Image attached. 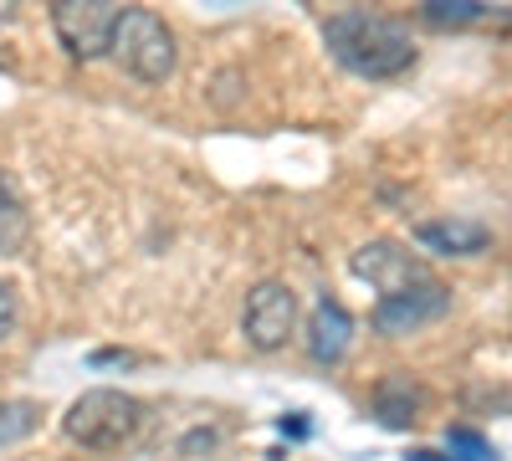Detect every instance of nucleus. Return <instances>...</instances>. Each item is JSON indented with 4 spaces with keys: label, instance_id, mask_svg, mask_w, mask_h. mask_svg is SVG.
Returning a JSON list of instances; mask_svg holds the SVG:
<instances>
[{
    "label": "nucleus",
    "instance_id": "1",
    "mask_svg": "<svg viewBox=\"0 0 512 461\" xmlns=\"http://www.w3.org/2000/svg\"><path fill=\"white\" fill-rule=\"evenodd\" d=\"M323 41L338 67H349L354 77L369 82H390L400 72L415 67V41L395 16H379V11H338L323 26Z\"/></svg>",
    "mask_w": 512,
    "mask_h": 461
},
{
    "label": "nucleus",
    "instance_id": "7",
    "mask_svg": "<svg viewBox=\"0 0 512 461\" xmlns=\"http://www.w3.org/2000/svg\"><path fill=\"white\" fill-rule=\"evenodd\" d=\"M354 272L379 287V298H395V292H410V287H420V282H431L425 262H415L410 251L395 246V241H369V246H359V251H354Z\"/></svg>",
    "mask_w": 512,
    "mask_h": 461
},
{
    "label": "nucleus",
    "instance_id": "8",
    "mask_svg": "<svg viewBox=\"0 0 512 461\" xmlns=\"http://www.w3.org/2000/svg\"><path fill=\"white\" fill-rule=\"evenodd\" d=\"M354 344V318L344 303H333V298H318V308L308 313V354L318 364H338L349 354Z\"/></svg>",
    "mask_w": 512,
    "mask_h": 461
},
{
    "label": "nucleus",
    "instance_id": "14",
    "mask_svg": "<svg viewBox=\"0 0 512 461\" xmlns=\"http://www.w3.org/2000/svg\"><path fill=\"white\" fill-rule=\"evenodd\" d=\"M36 426V405L16 400V405H0V441H16Z\"/></svg>",
    "mask_w": 512,
    "mask_h": 461
},
{
    "label": "nucleus",
    "instance_id": "15",
    "mask_svg": "<svg viewBox=\"0 0 512 461\" xmlns=\"http://www.w3.org/2000/svg\"><path fill=\"white\" fill-rule=\"evenodd\" d=\"M16 318H21V303H16V287L0 277V339H11V328H16Z\"/></svg>",
    "mask_w": 512,
    "mask_h": 461
},
{
    "label": "nucleus",
    "instance_id": "5",
    "mask_svg": "<svg viewBox=\"0 0 512 461\" xmlns=\"http://www.w3.org/2000/svg\"><path fill=\"white\" fill-rule=\"evenodd\" d=\"M118 16H123L118 0H57L52 6V31H57V41L72 57L93 62V57L108 52Z\"/></svg>",
    "mask_w": 512,
    "mask_h": 461
},
{
    "label": "nucleus",
    "instance_id": "10",
    "mask_svg": "<svg viewBox=\"0 0 512 461\" xmlns=\"http://www.w3.org/2000/svg\"><path fill=\"white\" fill-rule=\"evenodd\" d=\"M420 405H425V390L410 380V374H390V380L374 385V415L390 431H405L420 421Z\"/></svg>",
    "mask_w": 512,
    "mask_h": 461
},
{
    "label": "nucleus",
    "instance_id": "2",
    "mask_svg": "<svg viewBox=\"0 0 512 461\" xmlns=\"http://www.w3.org/2000/svg\"><path fill=\"white\" fill-rule=\"evenodd\" d=\"M139 426H144V405L128 390H82L72 410L62 415V431L88 451H113L123 441H134Z\"/></svg>",
    "mask_w": 512,
    "mask_h": 461
},
{
    "label": "nucleus",
    "instance_id": "13",
    "mask_svg": "<svg viewBox=\"0 0 512 461\" xmlns=\"http://www.w3.org/2000/svg\"><path fill=\"white\" fill-rule=\"evenodd\" d=\"M451 461H497V451L477 431H451Z\"/></svg>",
    "mask_w": 512,
    "mask_h": 461
},
{
    "label": "nucleus",
    "instance_id": "4",
    "mask_svg": "<svg viewBox=\"0 0 512 461\" xmlns=\"http://www.w3.org/2000/svg\"><path fill=\"white\" fill-rule=\"evenodd\" d=\"M241 333H246V344L251 349H262V354H277L292 333H297V292L277 277L267 282H256L246 292V313H241Z\"/></svg>",
    "mask_w": 512,
    "mask_h": 461
},
{
    "label": "nucleus",
    "instance_id": "9",
    "mask_svg": "<svg viewBox=\"0 0 512 461\" xmlns=\"http://www.w3.org/2000/svg\"><path fill=\"white\" fill-rule=\"evenodd\" d=\"M415 241L441 251V257H477V251L492 246V231L482 221H420Z\"/></svg>",
    "mask_w": 512,
    "mask_h": 461
},
{
    "label": "nucleus",
    "instance_id": "12",
    "mask_svg": "<svg viewBox=\"0 0 512 461\" xmlns=\"http://www.w3.org/2000/svg\"><path fill=\"white\" fill-rule=\"evenodd\" d=\"M420 16L431 26H472V21L487 16V6H482V0H425Z\"/></svg>",
    "mask_w": 512,
    "mask_h": 461
},
{
    "label": "nucleus",
    "instance_id": "6",
    "mask_svg": "<svg viewBox=\"0 0 512 461\" xmlns=\"http://www.w3.org/2000/svg\"><path fill=\"white\" fill-rule=\"evenodd\" d=\"M451 308V287L446 282H420L410 292H395V298H379L374 303V328L390 333V339H400V333H415L425 323H436L441 313Z\"/></svg>",
    "mask_w": 512,
    "mask_h": 461
},
{
    "label": "nucleus",
    "instance_id": "3",
    "mask_svg": "<svg viewBox=\"0 0 512 461\" xmlns=\"http://www.w3.org/2000/svg\"><path fill=\"white\" fill-rule=\"evenodd\" d=\"M108 52L123 62V72H134L139 82H164L180 62V47H175V31H169L154 11H123L118 26H113V41Z\"/></svg>",
    "mask_w": 512,
    "mask_h": 461
},
{
    "label": "nucleus",
    "instance_id": "11",
    "mask_svg": "<svg viewBox=\"0 0 512 461\" xmlns=\"http://www.w3.org/2000/svg\"><path fill=\"white\" fill-rule=\"evenodd\" d=\"M26 231H31L26 205H21L16 185L6 180V170H0V257H16V251L26 246Z\"/></svg>",
    "mask_w": 512,
    "mask_h": 461
}]
</instances>
